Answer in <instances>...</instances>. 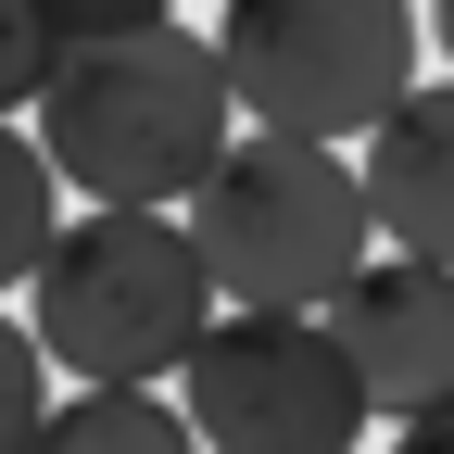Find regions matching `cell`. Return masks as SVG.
<instances>
[{
    "instance_id": "1",
    "label": "cell",
    "mask_w": 454,
    "mask_h": 454,
    "mask_svg": "<svg viewBox=\"0 0 454 454\" xmlns=\"http://www.w3.org/2000/svg\"><path fill=\"white\" fill-rule=\"evenodd\" d=\"M227 127H240L227 64L177 13H152L127 38H89V51H51V76H38V152L89 202H177L227 152Z\"/></svg>"
},
{
    "instance_id": "2",
    "label": "cell",
    "mask_w": 454,
    "mask_h": 454,
    "mask_svg": "<svg viewBox=\"0 0 454 454\" xmlns=\"http://www.w3.org/2000/svg\"><path fill=\"white\" fill-rule=\"evenodd\" d=\"M38 291V354L64 379H177V354L215 316V278L190 253V227L164 202H89V215H51V240L26 265Z\"/></svg>"
},
{
    "instance_id": "3",
    "label": "cell",
    "mask_w": 454,
    "mask_h": 454,
    "mask_svg": "<svg viewBox=\"0 0 454 454\" xmlns=\"http://www.w3.org/2000/svg\"><path fill=\"white\" fill-rule=\"evenodd\" d=\"M177 202H190L177 227H190V253L215 278V303H316L328 316V291L379 240L340 139H291V127H227V152Z\"/></svg>"
},
{
    "instance_id": "4",
    "label": "cell",
    "mask_w": 454,
    "mask_h": 454,
    "mask_svg": "<svg viewBox=\"0 0 454 454\" xmlns=\"http://www.w3.org/2000/svg\"><path fill=\"white\" fill-rule=\"evenodd\" d=\"M417 0H227L215 64L240 127H291V139H354L366 114L417 76Z\"/></svg>"
},
{
    "instance_id": "5",
    "label": "cell",
    "mask_w": 454,
    "mask_h": 454,
    "mask_svg": "<svg viewBox=\"0 0 454 454\" xmlns=\"http://www.w3.org/2000/svg\"><path fill=\"white\" fill-rule=\"evenodd\" d=\"M177 404H190V442H227V454H340L366 429L354 354L316 303H215L202 340L177 354Z\"/></svg>"
},
{
    "instance_id": "6",
    "label": "cell",
    "mask_w": 454,
    "mask_h": 454,
    "mask_svg": "<svg viewBox=\"0 0 454 454\" xmlns=\"http://www.w3.org/2000/svg\"><path fill=\"white\" fill-rule=\"evenodd\" d=\"M328 328H340V354H354V391H366V417H417L454 391V265L442 253H366L354 278L328 291Z\"/></svg>"
},
{
    "instance_id": "7",
    "label": "cell",
    "mask_w": 454,
    "mask_h": 454,
    "mask_svg": "<svg viewBox=\"0 0 454 454\" xmlns=\"http://www.w3.org/2000/svg\"><path fill=\"white\" fill-rule=\"evenodd\" d=\"M354 139H366V164H354L366 227L454 265V64H442V76H404Z\"/></svg>"
},
{
    "instance_id": "8",
    "label": "cell",
    "mask_w": 454,
    "mask_h": 454,
    "mask_svg": "<svg viewBox=\"0 0 454 454\" xmlns=\"http://www.w3.org/2000/svg\"><path fill=\"white\" fill-rule=\"evenodd\" d=\"M38 442L51 454H190V404L164 379H76L38 417Z\"/></svg>"
},
{
    "instance_id": "9",
    "label": "cell",
    "mask_w": 454,
    "mask_h": 454,
    "mask_svg": "<svg viewBox=\"0 0 454 454\" xmlns=\"http://www.w3.org/2000/svg\"><path fill=\"white\" fill-rule=\"evenodd\" d=\"M51 215H64V177H51V152L13 127V114H0V291H26Z\"/></svg>"
},
{
    "instance_id": "10",
    "label": "cell",
    "mask_w": 454,
    "mask_h": 454,
    "mask_svg": "<svg viewBox=\"0 0 454 454\" xmlns=\"http://www.w3.org/2000/svg\"><path fill=\"white\" fill-rule=\"evenodd\" d=\"M38 417H51V354H38V328L0 316V454H26Z\"/></svg>"
},
{
    "instance_id": "11",
    "label": "cell",
    "mask_w": 454,
    "mask_h": 454,
    "mask_svg": "<svg viewBox=\"0 0 454 454\" xmlns=\"http://www.w3.org/2000/svg\"><path fill=\"white\" fill-rule=\"evenodd\" d=\"M164 0H26V26L51 38V51H89V38H127V26H152Z\"/></svg>"
},
{
    "instance_id": "12",
    "label": "cell",
    "mask_w": 454,
    "mask_h": 454,
    "mask_svg": "<svg viewBox=\"0 0 454 454\" xmlns=\"http://www.w3.org/2000/svg\"><path fill=\"white\" fill-rule=\"evenodd\" d=\"M38 76H51V38L26 26V0H0V114H26Z\"/></svg>"
},
{
    "instance_id": "13",
    "label": "cell",
    "mask_w": 454,
    "mask_h": 454,
    "mask_svg": "<svg viewBox=\"0 0 454 454\" xmlns=\"http://www.w3.org/2000/svg\"><path fill=\"white\" fill-rule=\"evenodd\" d=\"M404 442H417V454H442V442H454V391H442V404H417V417H404Z\"/></svg>"
},
{
    "instance_id": "14",
    "label": "cell",
    "mask_w": 454,
    "mask_h": 454,
    "mask_svg": "<svg viewBox=\"0 0 454 454\" xmlns=\"http://www.w3.org/2000/svg\"><path fill=\"white\" fill-rule=\"evenodd\" d=\"M417 38L442 51V64H454V0H429V13H417Z\"/></svg>"
}]
</instances>
